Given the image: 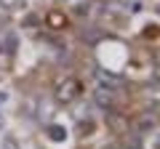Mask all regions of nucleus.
I'll use <instances>...</instances> for the list:
<instances>
[{
	"label": "nucleus",
	"mask_w": 160,
	"mask_h": 149,
	"mask_svg": "<svg viewBox=\"0 0 160 149\" xmlns=\"http://www.w3.org/2000/svg\"><path fill=\"white\" fill-rule=\"evenodd\" d=\"M93 99H96L99 107H112V101H115L112 85H96V91H93Z\"/></svg>",
	"instance_id": "2"
},
{
	"label": "nucleus",
	"mask_w": 160,
	"mask_h": 149,
	"mask_svg": "<svg viewBox=\"0 0 160 149\" xmlns=\"http://www.w3.org/2000/svg\"><path fill=\"white\" fill-rule=\"evenodd\" d=\"M3 128H6V117L0 115V131H3Z\"/></svg>",
	"instance_id": "8"
},
{
	"label": "nucleus",
	"mask_w": 160,
	"mask_h": 149,
	"mask_svg": "<svg viewBox=\"0 0 160 149\" xmlns=\"http://www.w3.org/2000/svg\"><path fill=\"white\" fill-rule=\"evenodd\" d=\"M46 133H48V138H51V141H64V138H67V131H64L62 125H48Z\"/></svg>",
	"instance_id": "3"
},
{
	"label": "nucleus",
	"mask_w": 160,
	"mask_h": 149,
	"mask_svg": "<svg viewBox=\"0 0 160 149\" xmlns=\"http://www.w3.org/2000/svg\"><path fill=\"white\" fill-rule=\"evenodd\" d=\"M19 6H24V0H0V11H16Z\"/></svg>",
	"instance_id": "5"
},
{
	"label": "nucleus",
	"mask_w": 160,
	"mask_h": 149,
	"mask_svg": "<svg viewBox=\"0 0 160 149\" xmlns=\"http://www.w3.org/2000/svg\"><path fill=\"white\" fill-rule=\"evenodd\" d=\"M6 99H8V93H0V104H3V101H6Z\"/></svg>",
	"instance_id": "9"
},
{
	"label": "nucleus",
	"mask_w": 160,
	"mask_h": 149,
	"mask_svg": "<svg viewBox=\"0 0 160 149\" xmlns=\"http://www.w3.org/2000/svg\"><path fill=\"white\" fill-rule=\"evenodd\" d=\"M149 131H155V117H144V120H139V133H149Z\"/></svg>",
	"instance_id": "6"
},
{
	"label": "nucleus",
	"mask_w": 160,
	"mask_h": 149,
	"mask_svg": "<svg viewBox=\"0 0 160 149\" xmlns=\"http://www.w3.org/2000/svg\"><path fill=\"white\" fill-rule=\"evenodd\" d=\"M3 51H6V53H13V51H16V35H13V32H6V35H3Z\"/></svg>",
	"instance_id": "4"
},
{
	"label": "nucleus",
	"mask_w": 160,
	"mask_h": 149,
	"mask_svg": "<svg viewBox=\"0 0 160 149\" xmlns=\"http://www.w3.org/2000/svg\"><path fill=\"white\" fill-rule=\"evenodd\" d=\"M80 93H83V85H80L78 77H67L56 85V99L62 104H72L75 99H80Z\"/></svg>",
	"instance_id": "1"
},
{
	"label": "nucleus",
	"mask_w": 160,
	"mask_h": 149,
	"mask_svg": "<svg viewBox=\"0 0 160 149\" xmlns=\"http://www.w3.org/2000/svg\"><path fill=\"white\" fill-rule=\"evenodd\" d=\"M0 149H19V141L13 136H3V141H0Z\"/></svg>",
	"instance_id": "7"
}]
</instances>
